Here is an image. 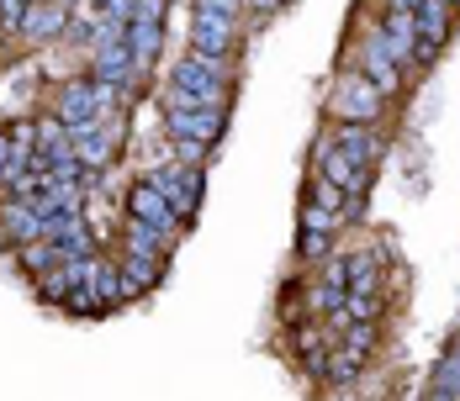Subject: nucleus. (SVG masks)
Masks as SVG:
<instances>
[{
  "label": "nucleus",
  "instance_id": "24",
  "mask_svg": "<svg viewBox=\"0 0 460 401\" xmlns=\"http://www.w3.org/2000/svg\"><path fill=\"white\" fill-rule=\"evenodd\" d=\"M307 301H313V312H328V317H333L339 307H344V285H328V280H323Z\"/></svg>",
  "mask_w": 460,
  "mask_h": 401
},
{
  "label": "nucleus",
  "instance_id": "22",
  "mask_svg": "<svg viewBox=\"0 0 460 401\" xmlns=\"http://www.w3.org/2000/svg\"><path fill=\"white\" fill-rule=\"evenodd\" d=\"M302 259H328L333 254V232H318V227H302V243H296Z\"/></svg>",
  "mask_w": 460,
  "mask_h": 401
},
{
  "label": "nucleus",
  "instance_id": "34",
  "mask_svg": "<svg viewBox=\"0 0 460 401\" xmlns=\"http://www.w3.org/2000/svg\"><path fill=\"white\" fill-rule=\"evenodd\" d=\"M450 5H460V0H450Z\"/></svg>",
  "mask_w": 460,
  "mask_h": 401
},
{
  "label": "nucleus",
  "instance_id": "32",
  "mask_svg": "<svg viewBox=\"0 0 460 401\" xmlns=\"http://www.w3.org/2000/svg\"><path fill=\"white\" fill-rule=\"evenodd\" d=\"M423 0H386V11H418Z\"/></svg>",
  "mask_w": 460,
  "mask_h": 401
},
{
  "label": "nucleus",
  "instance_id": "19",
  "mask_svg": "<svg viewBox=\"0 0 460 401\" xmlns=\"http://www.w3.org/2000/svg\"><path fill=\"white\" fill-rule=\"evenodd\" d=\"M128 48H133V58L143 64H154L159 53H164V27H148V22H128Z\"/></svg>",
  "mask_w": 460,
  "mask_h": 401
},
{
  "label": "nucleus",
  "instance_id": "12",
  "mask_svg": "<svg viewBox=\"0 0 460 401\" xmlns=\"http://www.w3.org/2000/svg\"><path fill=\"white\" fill-rule=\"evenodd\" d=\"M360 74H366L370 85L381 90V95H397L402 90V74H397V58L386 53V43H381V32L370 38V48L360 53Z\"/></svg>",
  "mask_w": 460,
  "mask_h": 401
},
{
  "label": "nucleus",
  "instance_id": "21",
  "mask_svg": "<svg viewBox=\"0 0 460 401\" xmlns=\"http://www.w3.org/2000/svg\"><path fill=\"white\" fill-rule=\"evenodd\" d=\"M344 327H349V338H344V349H349V354H360V359H366L370 349H376V317H360V322H344Z\"/></svg>",
  "mask_w": 460,
  "mask_h": 401
},
{
  "label": "nucleus",
  "instance_id": "26",
  "mask_svg": "<svg viewBox=\"0 0 460 401\" xmlns=\"http://www.w3.org/2000/svg\"><path fill=\"white\" fill-rule=\"evenodd\" d=\"M133 22H148V27H164V0H133Z\"/></svg>",
  "mask_w": 460,
  "mask_h": 401
},
{
  "label": "nucleus",
  "instance_id": "17",
  "mask_svg": "<svg viewBox=\"0 0 460 401\" xmlns=\"http://www.w3.org/2000/svg\"><path fill=\"white\" fill-rule=\"evenodd\" d=\"M170 243H175V222H143V217H128V248L170 254Z\"/></svg>",
  "mask_w": 460,
  "mask_h": 401
},
{
  "label": "nucleus",
  "instance_id": "1",
  "mask_svg": "<svg viewBox=\"0 0 460 401\" xmlns=\"http://www.w3.org/2000/svg\"><path fill=\"white\" fill-rule=\"evenodd\" d=\"M148 179L164 190L175 222H190V217H196V201H201V185H207V175H201L196 164H175V170H159V175H148Z\"/></svg>",
  "mask_w": 460,
  "mask_h": 401
},
{
  "label": "nucleus",
  "instance_id": "23",
  "mask_svg": "<svg viewBox=\"0 0 460 401\" xmlns=\"http://www.w3.org/2000/svg\"><path fill=\"white\" fill-rule=\"evenodd\" d=\"M64 307H69V312H101V296H95V285H91V280H80V285H69Z\"/></svg>",
  "mask_w": 460,
  "mask_h": 401
},
{
  "label": "nucleus",
  "instance_id": "10",
  "mask_svg": "<svg viewBox=\"0 0 460 401\" xmlns=\"http://www.w3.org/2000/svg\"><path fill=\"white\" fill-rule=\"evenodd\" d=\"M133 69H138V58H133V48L128 43H106L95 48L91 58V80H101V85H133Z\"/></svg>",
  "mask_w": 460,
  "mask_h": 401
},
{
  "label": "nucleus",
  "instance_id": "16",
  "mask_svg": "<svg viewBox=\"0 0 460 401\" xmlns=\"http://www.w3.org/2000/svg\"><path fill=\"white\" fill-rule=\"evenodd\" d=\"M128 217H143V222H175V212H170V201H164V190H159L154 179H138V185L128 190Z\"/></svg>",
  "mask_w": 460,
  "mask_h": 401
},
{
  "label": "nucleus",
  "instance_id": "28",
  "mask_svg": "<svg viewBox=\"0 0 460 401\" xmlns=\"http://www.w3.org/2000/svg\"><path fill=\"white\" fill-rule=\"evenodd\" d=\"M175 148H181V164H196V170H201V159H207V143H196V137H175Z\"/></svg>",
  "mask_w": 460,
  "mask_h": 401
},
{
  "label": "nucleus",
  "instance_id": "2",
  "mask_svg": "<svg viewBox=\"0 0 460 401\" xmlns=\"http://www.w3.org/2000/svg\"><path fill=\"white\" fill-rule=\"evenodd\" d=\"M170 85H181V90H196L207 106H223V95H228V85H223V74H217V58H201L196 48L185 53L181 64L170 69Z\"/></svg>",
  "mask_w": 460,
  "mask_h": 401
},
{
  "label": "nucleus",
  "instance_id": "27",
  "mask_svg": "<svg viewBox=\"0 0 460 401\" xmlns=\"http://www.w3.org/2000/svg\"><path fill=\"white\" fill-rule=\"evenodd\" d=\"M196 11H212V16H228V22H238L243 0H196Z\"/></svg>",
  "mask_w": 460,
  "mask_h": 401
},
{
  "label": "nucleus",
  "instance_id": "15",
  "mask_svg": "<svg viewBox=\"0 0 460 401\" xmlns=\"http://www.w3.org/2000/svg\"><path fill=\"white\" fill-rule=\"evenodd\" d=\"M339 153H344L349 164L370 170L376 153H381V137L370 133V122H344V127H339Z\"/></svg>",
  "mask_w": 460,
  "mask_h": 401
},
{
  "label": "nucleus",
  "instance_id": "31",
  "mask_svg": "<svg viewBox=\"0 0 460 401\" xmlns=\"http://www.w3.org/2000/svg\"><path fill=\"white\" fill-rule=\"evenodd\" d=\"M323 280H328V285H344V259H328V269H323Z\"/></svg>",
  "mask_w": 460,
  "mask_h": 401
},
{
  "label": "nucleus",
  "instance_id": "18",
  "mask_svg": "<svg viewBox=\"0 0 460 401\" xmlns=\"http://www.w3.org/2000/svg\"><path fill=\"white\" fill-rule=\"evenodd\" d=\"M16 259H22V269H32V275H48V269H58L69 254L53 243V238H32V243H16Z\"/></svg>",
  "mask_w": 460,
  "mask_h": 401
},
{
  "label": "nucleus",
  "instance_id": "9",
  "mask_svg": "<svg viewBox=\"0 0 460 401\" xmlns=\"http://www.w3.org/2000/svg\"><path fill=\"white\" fill-rule=\"evenodd\" d=\"M22 38H32V43H48V38H64V27H69V11L64 5H53V0H27V11H22Z\"/></svg>",
  "mask_w": 460,
  "mask_h": 401
},
{
  "label": "nucleus",
  "instance_id": "4",
  "mask_svg": "<svg viewBox=\"0 0 460 401\" xmlns=\"http://www.w3.org/2000/svg\"><path fill=\"white\" fill-rule=\"evenodd\" d=\"M318 164H323V179H333V185H339L349 201H360V196L370 190V170L349 164V159L339 153V143H328V137L318 143Z\"/></svg>",
  "mask_w": 460,
  "mask_h": 401
},
{
  "label": "nucleus",
  "instance_id": "8",
  "mask_svg": "<svg viewBox=\"0 0 460 401\" xmlns=\"http://www.w3.org/2000/svg\"><path fill=\"white\" fill-rule=\"evenodd\" d=\"M164 259H170V254L128 248V259H122V301H133V296H143L148 285H159V280H164Z\"/></svg>",
  "mask_w": 460,
  "mask_h": 401
},
{
  "label": "nucleus",
  "instance_id": "3",
  "mask_svg": "<svg viewBox=\"0 0 460 401\" xmlns=\"http://www.w3.org/2000/svg\"><path fill=\"white\" fill-rule=\"evenodd\" d=\"M333 111L344 117V122H381V111H386V95L370 85L366 74H349L339 95H333Z\"/></svg>",
  "mask_w": 460,
  "mask_h": 401
},
{
  "label": "nucleus",
  "instance_id": "11",
  "mask_svg": "<svg viewBox=\"0 0 460 401\" xmlns=\"http://www.w3.org/2000/svg\"><path fill=\"white\" fill-rule=\"evenodd\" d=\"M69 137H75V159H80L85 170L111 164V153H117V137L106 133L101 122H80V127H69Z\"/></svg>",
  "mask_w": 460,
  "mask_h": 401
},
{
  "label": "nucleus",
  "instance_id": "14",
  "mask_svg": "<svg viewBox=\"0 0 460 401\" xmlns=\"http://www.w3.org/2000/svg\"><path fill=\"white\" fill-rule=\"evenodd\" d=\"M413 27H418V38H429L434 48H445L450 43V27H456V5H450V0H423L413 11Z\"/></svg>",
  "mask_w": 460,
  "mask_h": 401
},
{
  "label": "nucleus",
  "instance_id": "5",
  "mask_svg": "<svg viewBox=\"0 0 460 401\" xmlns=\"http://www.w3.org/2000/svg\"><path fill=\"white\" fill-rule=\"evenodd\" d=\"M190 48L201 53V58H228L233 53V22L228 16H212V11H196L190 16Z\"/></svg>",
  "mask_w": 460,
  "mask_h": 401
},
{
  "label": "nucleus",
  "instance_id": "25",
  "mask_svg": "<svg viewBox=\"0 0 460 401\" xmlns=\"http://www.w3.org/2000/svg\"><path fill=\"white\" fill-rule=\"evenodd\" d=\"M302 227H318V232H339V212H328V206H318V201H313V206L302 212Z\"/></svg>",
  "mask_w": 460,
  "mask_h": 401
},
{
  "label": "nucleus",
  "instance_id": "13",
  "mask_svg": "<svg viewBox=\"0 0 460 401\" xmlns=\"http://www.w3.org/2000/svg\"><path fill=\"white\" fill-rule=\"evenodd\" d=\"M0 232H5L11 243H32V238H43V217H38V206H32L27 196H11V201L0 206Z\"/></svg>",
  "mask_w": 460,
  "mask_h": 401
},
{
  "label": "nucleus",
  "instance_id": "29",
  "mask_svg": "<svg viewBox=\"0 0 460 401\" xmlns=\"http://www.w3.org/2000/svg\"><path fill=\"white\" fill-rule=\"evenodd\" d=\"M101 16H117V22H133V0H91Z\"/></svg>",
  "mask_w": 460,
  "mask_h": 401
},
{
  "label": "nucleus",
  "instance_id": "33",
  "mask_svg": "<svg viewBox=\"0 0 460 401\" xmlns=\"http://www.w3.org/2000/svg\"><path fill=\"white\" fill-rule=\"evenodd\" d=\"M243 5H254V11H280L286 0H243Z\"/></svg>",
  "mask_w": 460,
  "mask_h": 401
},
{
  "label": "nucleus",
  "instance_id": "20",
  "mask_svg": "<svg viewBox=\"0 0 460 401\" xmlns=\"http://www.w3.org/2000/svg\"><path fill=\"white\" fill-rule=\"evenodd\" d=\"M344 291H376V254H349L344 259Z\"/></svg>",
  "mask_w": 460,
  "mask_h": 401
},
{
  "label": "nucleus",
  "instance_id": "7",
  "mask_svg": "<svg viewBox=\"0 0 460 401\" xmlns=\"http://www.w3.org/2000/svg\"><path fill=\"white\" fill-rule=\"evenodd\" d=\"M170 137H196V143H217L223 137V106H196V111H164Z\"/></svg>",
  "mask_w": 460,
  "mask_h": 401
},
{
  "label": "nucleus",
  "instance_id": "6",
  "mask_svg": "<svg viewBox=\"0 0 460 401\" xmlns=\"http://www.w3.org/2000/svg\"><path fill=\"white\" fill-rule=\"evenodd\" d=\"M53 117H64L69 127H80V122H101L106 111H101L95 80H69V85L58 90V100H53Z\"/></svg>",
  "mask_w": 460,
  "mask_h": 401
},
{
  "label": "nucleus",
  "instance_id": "30",
  "mask_svg": "<svg viewBox=\"0 0 460 401\" xmlns=\"http://www.w3.org/2000/svg\"><path fill=\"white\" fill-rule=\"evenodd\" d=\"M22 11H27V0H0V32H5V27H16V22H22Z\"/></svg>",
  "mask_w": 460,
  "mask_h": 401
}]
</instances>
